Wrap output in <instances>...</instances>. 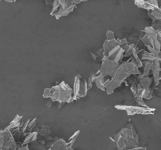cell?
Instances as JSON below:
<instances>
[{
	"label": "cell",
	"mask_w": 161,
	"mask_h": 150,
	"mask_svg": "<svg viewBox=\"0 0 161 150\" xmlns=\"http://www.w3.org/2000/svg\"><path fill=\"white\" fill-rule=\"evenodd\" d=\"M153 65V62L152 61H148V62H146L144 67V75L145 76H148L150 72V70H152Z\"/></svg>",
	"instance_id": "cell-16"
},
{
	"label": "cell",
	"mask_w": 161,
	"mask_h": 150,
	"mask_svg": "<svg viewBox=\"0 0 161 150\" xmlns=\"http://www.w3.org/2000/svg\"><path fill=\"white\" fill-rule=\"evenodd\" d=\"M130 89H131L132 92H133L134 95H136V94H138V85H136V84H133V85L131 86V88H130Z\"/></svg>",
	"instance_id": "cell-23"
},
{
	"label": "cell",
	"mask_w": 161,
	"mask_h": 150,
	"mask_svg": "<svg viewBox=\"0 0 161 150\" xmlns=\"http://www.w3.org/2000/svg\"><path fill=\"white\" fill-rule=\"evenodd\" d=\"M119 150H129L138 147V136L135 133L132 124L126 127L113 138Z\"/></svg>",
	"instance_id": "cell-2"
},
{
	"label": "cell",
	"mask_w": 161,
	"mask_h": 150,
	"mask_svg": "<svg viewBox=\"0 0 161 150\" xmlns=\"http://www.w3.org/2000/svg\"><path fill=\"white\" fill-rule=\"evenodd\" d=\"M117 109L120 110H125L128 115L134 114H153L155 111L153 108L148 106H116Z\"/></svg>",
	"instance_id": "cell-6"
},
{
	"label": "cell",
	"mask_w": 161,
	"mask_h": 150,
	"mask_svg": "<svg viewBox=\"0 0 161 150\" xmlns=\"http://www.w3.org/2000/svg\"><path fill=\"white\" fill-rule=\"evenodd\" d=\"M73 89L68 85L64 81H62L59 84L53 86L51 88L50 97L52 101H58L60 102H69L72 98Z\"/></svg>",
	"instance_id": "cell-3"
},
{
	"label": "cell",
	"mask_w": 161,
	"mask_h": 150,
	"mask_svg": "<svg viewBox=\"0 0 161 150\" xmlns=\"http://www.w3.org/2000/svg\"><path fill=\"white\" fill-rule=\"evenodd\" d=\"M144 98H141V97L138 96V98H136V102H138V104L140 106H146V104H145V102H144Z\"/></svg>",
	"instance_id": "cell-20"
},
{
	"label": "cell",
	"mask_w": 161,
	"mask_h": 150,
	"mask_svg": "<svg viewBox=\"0 0 161 150\" xmlns=\"http://www.w3.org/2000/svg\"><path fill=\"white\" fill-rule=\"evenodd\" d=\"M153 73L154 76V80H155L156 84H159L160 81V62L157 59V60L153 61Z\"/></svg>",
	"instance_id": "cell-8"
},
{
	"label": "cell",
	"mask_w": 161,
	"mask_h": 150,
	"mask_svg": "<svg viewBox=\"0 0 161 150\" xmlns=\"http://www.w3.org/2000/svg\"><path fill=\"white\" fill-rule=\"evenodd\" d=\"M53 2H54V0H46V3L50 6H53Z\"/></svg>",
	"instance_id": "cell-25"
},
{
	"label": "cell",
	"mask_w": 161,
	"mask_h": 150,
	"mask_svg": "<svg viewBox=\"0 0 161 150\" xmlns=\"http://www.w3.org/2000/svg\"><path fill=\"white\" fill-rule=\"evenodd\" d=\"M106 37H107V41H111V40H115L114 38V33L111 31H108L106 32Z\"/></svg>",
	"instance_id": "cell-19"
},
{
	"label": "cell",
	"mask_w": 161,
	"mask_h": 150,
	"mask_svg": "<svg viewBox=\"0 0 161 150\" xmlns=\"http://www.w3.org/2000/svg\"><path fill=\"white\" fill-rule=\"evenodd\" d=\"M96 85L98 88L102 89V91H106V82L105 81V75L100 73L99 75H96L94 79Z\"/></svg>",
	"instance_id": "cell-9"
},
{
	"label": "cell",
	"mask_w": 161,
	"mask_h": 150,
	"mask_svg": "<svg viewBox=\"0 0 161 150\" xmlns=\"http://www.w3.org/2000/svg\"><path fill=\"white\" fill-rule=\"evenodd\" d=\"M149 16L154 20H161V9L156 8L153 10H149Z\"/></svg>",
	"instance_id": "cell-12"
},
{
	"label": "cell",
	"mask_w": 161,
	"mask_h": 150,
	"mask_svg": "<svg viewBox=\"0 0 161 150\" xmlns=\"http://www.w3.org/2000/svg\"><path fill=\"white\" fill-rule=\"evenodd\" d=\"M6 2H16L17 0H5Z\"/></svg>",
	"instance_id": "cell-28"
},
{
	"label": "cell",
	"mask_w": 161,
	"mask_h": 150,
	"mask_svg": "<svg viewBox=\"0 0 161 150\" xmlns=\"http://www.w3.org/2000/svg\"><path fill=\"white\" fill-rule=\"evenodd\" d=\"M36 137H37V132L31 133V134H28L26 138H25V141L23 142V145H28V143H30L31 142H33L36 139Z\"/></svg>",
	"instance_id": "cell-15"
},
{
	"label": "cell",
	"mask_w": 161,
	"mask_h": 150,
	"mask_svg": "<svg viewBox=\"0 0 161 150\" xmlns=\"http://www.w3.org/2000/svg\"><path fill=\"white\" fill-rule=\"evenodd\" d=\"M140 78H141V79H140V81H141V85L144 88H149L151 83H152V81H151L152 80H151V78H148L147 76H145L144 74H143Z\"/></svg>",
	"instance_id": "cell-13"
},
{
	"label": "cell",
	"mask_w": 161,
	"mask_h": 150,
	"mask_svg": "<svg viewBox=\"0 0 161 150\" xmlns=\"http://www.w3.org/2000/svg\"><path fill=\"white\" fill-rule=\"evenodd\" d=\"M139 73L138 67L137 66L135 59H133L131 62H127L123 63L120 67H118L113 79L106 86L107 93L111 94L112 92H113L114 89L120 85L124 80L126 79L130 74H139Z\"/></svg>",
	"instance_id": "cell-1"
},
{
	"label": "cell",
	"mask_w": 161,
	"mask_h": 150,
	"mask_svg": "<svg viewBox=\"0 0 161 150\" xmlns=\"http://www.w3.org/2000/svg\"><path fill=\"white\" fill-rule=\"evenodd\" d=\"M118 67H119L118 62L111 60V59H105V60H104L103 63H102L100 73L104 74L105 76V75H108V76L113 77Z\"/></svg>",
	"instance_id": "cell-7"
},
{
	"label": "cell",
	"mask_w": 161,
	"mask_h": 150,
	"mask_svg": "<svg viewBox=\"0 0 161 150\" xmlns=\"http://www.w3.org/2000/svg\"><path fill=\"white\" fill-rule=\"evenodd\" d=\"M87 0H70V2L72 3H73V4L75 5H77L79 4V3L82 2H86Z\"/></svg>",
	"instance_id": "cell-24"
},
{
	"label": "cell",
	"mask_w": 161,
	"mask_h": 150,
	"mask_svg": "<svg viewBox=\"0 0 161 150\" xmlns=\"http://www.w3.org/2000/svg\"><path fill=\"white\" fill-rule=\"evenodd\" d=\"M138 96L141 97L142 98H146V99H149L153 97L152 92L149 90V88H143L142 91L140 92Z\"/></svg>",
	"instance_id": "cell-14"
},
{
	"label": "cell",
	"mask_w": 161,
	"mask_h": 150,
	"mask_svg": "<svg viewBox=\"0 0 161 150\" xmlns=\"http://www.w3.org/2000/svg\"><path fill=\"white\" fill-rule=\"evenodd\" d=\"M22 118V117H20V116L19 115H17L15 117V118L14 119V120H13L12 122H11L9 124V126L6 127V130H9V131H13V130H17L18 129V128L20 127V119Z\"/></svg>",
	"instance_id": "cell-11"
},
{
	"label": "cell",
	"mask_w": 161,
	"mask_h": 150,
	"mask_svg": "<svg viewBox=\"0 0 161 150\" xmlns=\"http://www.w3.org/2000/svg\"><path fill=\"white\" fill-rule=\"evenodd\" d=\"M50 93H51V88H46L43 92L44 98H50Z\"/></svg>",
	"instance_id": "cell-21"
},
{
	"label": "cell",
	"mask_w": 161,
	"mask_h": 150,
	"mask_svg": "<svg viewBox=\"0 0 161 150\" xmlns=\"http://www.w3.org/2000/svg\"><path fill=\"white\" fill-rule=\"evenodd\" d=\"M142 41L143 43H144L146 45H147V46L148 45H150V43H151L150 38H149V37L147 35V34H145V35L142 38Z\"/></svg>",
	"instance_id": "cell-18"
},
{
	"label": "cell",
	"mask_w": 161,
	"mask_h": 150,
	"mask_svg": "<svg viewBox=\"0 0 161 150\" xmlns=\"http://www.w3.org/2000/svg\"><path fill=\"white\" fill-rule=\"evenodd\" d=\"M17 144L12 132L9 130L0 131V150H16Z\"/></svg>",
	"instance_id": "cell-4"
},
{
	"label": "cell",
	"mask_w": 161,
	"mask_h": 150,
	"mask_svg": "<svg viewBox=\"0 0 161 150\" xmlns=\"http://www.w3.org/2000/svg\"><path fill=\"white\" fill-rule=\"evenodd\" d=\"M87 92V83L82 80L80 75L75 77V82H74L73 88V97L72 99L76 100L78 98L84 97Z\"/></svg>",
	"instance_id": "cell-5"
},
{
	"label": "cell",
	"mask_w": 161,
	"mask_h": 150,
	"mask_svg": "<svg viewBox=\"0 0 161 150\" xmlns=\"http://www.w3.org/2000/svg\"><path fill=\"white\" fill-rule=\"evenodd\" d=\"M0 1H1V0H0Z\"/></svg>",
	"instance_id": "cell-30"
},
{
	"label": "cell",
	"mask_w": 161,
	"mask_h": 150,
	"mask_svg": "<svg viewBox=\"0 0 161 150\" xmlns=\"http://www.w3.org/2000/svg\"><path fill=\"white\" fill-rule=\"evenodd\" d=\"M153 28H155L157 31H161V20H154L153 22Z\"/></svg>",
	"instance_id": "cell-17"
},
{
	"label": "cell",
	"mask_w": 161,
	"mask_h": 150,
	"mask_svg": "<svg viewBox=\"0 0 161 150\" xmlns=\"http://www.w3.org/2000/svg\"><path fill=\"white\" fill-rule=\"evenodd\" d=\"M75 6H71V7H68V8H60L58 9V12L54 14V17H56V19H60L61 17H64V16H67L72 12V10L74 9Z\"/></svg>",
	"instance_id": "cell-10"
},
{
	"label": "cell",
	"mask_w": 161,
	"mask_h": 150,
	"mask_svg": "<svg viewBox=\"0 0 161 150\" xmlns=\"http://www.w3.org/2000/svg\"><path fill=\"white\" fill-rule=\"evenodd\" d=\"M160 80H161V69H160Z\"/></svg>",
	"instance_id": "cell-29"
},
{
	"label": "cell",
	"mask_w": 161,
	"mask_h": 150,
	"mask_svg": "<svg viewBox=\"0 0 161 150\" xmlns=\"http://www.w3.org/2000/svg\"><path fill=\"white\" fill-rule=\"evenodd\" d=\"M129 150H146V148H142V147H136L135 148H132V149Z\"/></svg>",
	"instance_id": "cell-27"
},
{
	"label": "cell",
	"mask_w": 161,
	"mask_h": 150,
	"mask_svg": "<svg viewBox=\"0 0 161 150\" xmlns=\"http://www.w3.org/2000/svg\"><path fill=\"white\" fill-rule=\"evenodd\" d=\"M36 119H34V120H32V121H31V123H29V124H28V128H27V131H31V130L33 129V128L35 127V124H36Z\"/></svg>",
	"instance_id": "cell-22"
},
{
	"label": "cell",
	"mask_w": 161,
	"mask_h": 150,
	"mask_svg": "<svg viewBox=\"0 0 161 150\" xmlns=\"http://www.w3.org/2000/svg\"><path fill=\"white\" fill-rule=\"evenodd\" d=\"M18 150H29V148H28V145H22L21 147H20V148H18Z\"/></svg>",
	"instance_id": "cell-26"
}]
</instances>
